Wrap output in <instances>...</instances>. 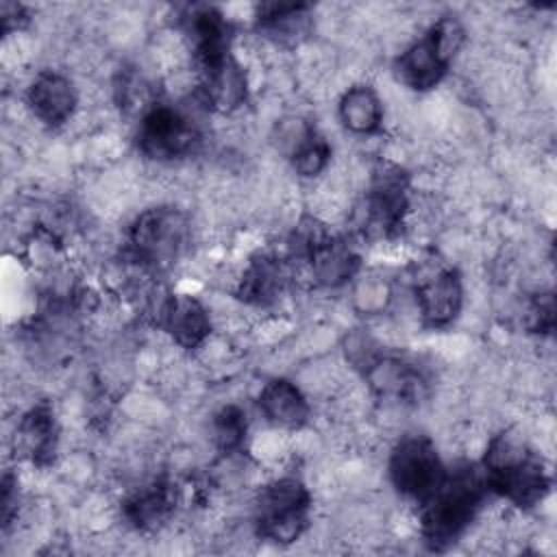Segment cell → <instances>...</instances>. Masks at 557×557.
Listing matches in <instances>:
<instances>
[{
  "instance_id": "cell-8",
  "label": "cell",
  "mask_w": 557,
  "mask_h": 557,
  "mask_svg": "<svg viewBox=\"0 0 557 557\" xmlns=\"http://www.w3.org/2000/svg\"><path fill=\"white\" fill-rule=\"evenodd\" d=\"M157 324L181 348H198L211 335V315L207 307L187 294H165L157 302Z\"/></svg>"
},
{
  "instance_id": "cell-1",
  "label": "cell",
  "mask_w": 557,
  "mask_h": 557,
  "mask_svg": "<svg viewBox=\"0 0 557 557\" xmlns=\"http://www.w3.org/2000/svg\"><path fill=\"white\" fill-rule=\"evenodd\" d=\"M485 492L487 485L483 474L470 463L446 470L435 492L420 503V531L424 542L440 550L459 540L461 533L474 522Z\"/></svg>"
},
{
  "instance_id": "cell-13",
  "label": "cell",
  "mask_w": 557,
  "mask_h": 557,
  "mask_svg": "<svg viewBox=\"0 0 557 557\" xmlns=\"http://www.w3.org/2000/svg\"><path fill=\"white\" fill-rule=\"evenodd\" d=\"M59 429L50 405H37L22 416L15 429V450L33 463H48L57 450Z\"/></svg>"
},
{
  "instance_id": "cell-16",
  "label": "cell",
  "mask_w": 557,
  "mask_h": 557,
  "mask_svg": "<svg viewBox=\"0 0 557 557\" xmlns=\"http://www.w3.org/2000/svg\"><path fill=\"white\" fill-rule=\"evenodd\" d=\"M246 437V413L235 407H222L213 418V440L220 450L233 453L244 444Z\"/></svg>"
},
{
  "instance_id": "cell-7",
  "label": "cell",
  "mask_w": 557,
  "mask_h": 557,
  "mask_svg": "<svg viewBox=\"0 0 557 557\" xmlns=\"http://www.w3.org/2000/svg\"><path fill=\"white\" fill-rule=\"evenodd\" d=\"M137 144L152 161H174L191 154L200 146V131L183 111L154 102L141 115Z\"/></svg>"
},
{
  "instance_id": "cell-2",
  "label": "cell",
  "mask_w": 557,
  "mask_h": 557,
  "mask_svg": "<svg viewBox=\"0 0 557 557\" xmlns=\"http://www.w3.org/2000/svg\"><path fill=\"white\" fill-rule=\"evenodd\" d=\"M487 490L500 494L516 507H533L548 492V476L542 459L513 435H494L483 457Z\"/></svg>"
},
{
  "instance_id": "cell-14",
  "label": "cell",
  "mask_w": 557,
  "mask_h": 557,
  "mask_svg": "<svg viewBox=\"0 0 557 557\" xmlns=\"http://www.w3.org/2000/svg\"><path fill=\"white\" fill-rule=\"evenodd\" d=\"M337 117L352 135H374L383 124V102L370 85H352L339 98Z\"/></svg>"
},
{
  "instance_id": "cell-11",
  "label": "cell",
  "mask_w": 557,
  "mask_h": 557,
  "mask_svg": "<svg viewBox=\"0 0 557 557\" xmlns=\"http://www.w3.org/2000/svg\"><path fill=\"white\" fill-rule=\"evenodd\" d=\"M176 503V485L172 481L157 479L133 492L124 500L122 513L128 520V524L135 527L137 531H157L170 520Z\"/></svg>"
},
{
  "instance_id": "cell-5",
  "label": "cell",
  "mask_w": 557,
  "mask_h": 557,
  "mask_svg": "<svg viewBox=\"0 0 557 557\" xmlns=\"http://www.w3.org/2000/svg\"><path fill=\"white\" fill-rule=\"evenodd\" d=\"M189 237L187 218L174 207L144 211L131 226V250L141 265L161 268L176 261Z\"/></svg>"
},
{
  "instance_id": "cell-6",
  "label": "cell",
  "mask_w": 557,
  "mask_h": 557,
  "mask_svg": "<svg viewBox=\"0 0 557 557\" xmlns=\"http://www.w3.org/2000/svg\"><path fill=\"white\" fill-rule=\"evenodd\" d=\"M392 485L407 498L424 503L442 483L446 468L426 435H405L389 455Z\"/></svg>"
},
{
  "instance_id": "cell-3",
  "label": "cell",
  "mask_w": 557,
  "mask_h": 557,
  "mask_svg": "<svg viewBox=\"0 0 557 557\" xmlns=\"http://www.w3.org/2000/svg\"><path fill=\"white\" fill-rule=\"evenodd\" d=\"M463 39L466 30L455 17H440L418 41L396 57L394 72L398 81L416 91L433 89L446 76Z\"/></svg>"
},
{
  "instance_id": "cell-9",
  "label": "cell",
  "mask_w": 557,
  "mask_h": 557,
  "mask_svg": "<svg viewBox=\"0 0 557 557\" xmlns=\"http://www.w3.org/2000/svg\"><path fill=\"white\" fill-rule=\"evenodd\" d=\"M76 104L78 94L74 83L54 70L39 72L26 89V107L33 117L50 128L65 124L74 115Z\"/></svg>"
},
{
  "instance_id": "cell-15",
  "label": "cell",
  "mask_w": 557,
  "mask_h": 557,
  "mask_svg": "<svg viewBox=\"0 0 557 557\" xmlns=\"http://www.w3.org/2000/svg\"><path fill=\"white\" fill-rule=\"evenodd\" d=\"M292 165L300 176H318L326 170L331 163V146L329 141L313 128L309 126L300 141L292 148L289 152Z\"/></svg>"
},
{
  "instance_id": "cell-12",
  "label": "cell",
  "mask_w": 557,
  "mask_h": 557,
  "mask_svg": "<svg viewBox=\"0 0 557 557\" xmlns=\"http://www.w3.org/2000/svg\"><path fill=\"white\" fill-rule=\"evenodd\" d=\"M263 418L283 431H296L309 420V403L300 387L287 379H272L259 392Z\"/></svg>"
},
{
  "instance_id": "cell-4",
  "label": "cell",
  "mask_w": 557,
  "mask_h": 557,
  "mask_svg": "<svg viewBox=\"0 0 557 557\" xmlns=\"http://www.w3.org/2000/svg\"><path fill=\"white\" fill-rule=\"evenodd\" d=\"M311 494L296 476L272 479L255 498V531L259 537L289 544L309 527Z\"/></svg>"
},
{
  "instance_id": "cell-10",
  "label": "cell",
  "mask_w": 557,
  "mask_h": 557,
  "mask_svg": "<svg viewBox=\"0 0 557 557\" xmlns=\"http://www.w3.org/2000/svg\"><path fill=\"white\" fill-rule=\"evenodd\" d=\"M463 302V287L461 278L455 270L442 268L422 278L416 285V307L420 313V320L431 326L440 329L450 324Z\"/></svg>"
}]
</instances>
